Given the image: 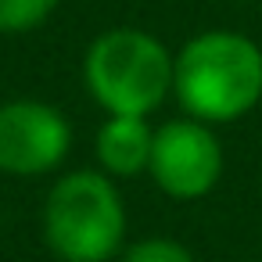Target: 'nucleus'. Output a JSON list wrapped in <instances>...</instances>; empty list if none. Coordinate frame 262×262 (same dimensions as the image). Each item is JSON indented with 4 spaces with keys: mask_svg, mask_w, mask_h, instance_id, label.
<instances>
[{
    "mask_svg": "<svg viewBox=\"0 0 262 262\" xmlns=\"http://www.w3.org/2000/svg\"><path fill=\"white\" fill-rule=\"evenodd\" d=\"M122 262H198L194 251L172 237H144L126 248Z\"/></svg>",
    "mask_w": 262,
    "mask_h": 262,
    "instance_id": "obj_8",
    "label": "nucleus"
},
{
    "mask_svg": "<svg viewBox=\"0 0 262 262\" xmlns=\"http://www.w3.org/2000/svg\"><path fill=\"white\" fill-rule=\"evenodd\" d=\"M126 237V208L101 169L65 172L43 205V241L61 262H108Z\"/></svg>",
    "mask_w": 262,
    "mask_h": 262,
    "instance_id": "obj_3",
    "label": "nucleus"
},
{
    "mask_svg": "<svg viewBox=\"0 0 262 262\" xmlns=\"http://www.w3.org/2000/svg\"><path fill=\"white\" fill-rule=\"evenodd\" d=\"M223 144L208 129V122L169 119L155 129L147 172L162 194L176 201H198L215 190V183L223 180Z\"/></svg>",
    "mask_w": 262,
    "mask_h": 262,
    "instance_id": "obj_4",
    "label": "nucleus"
},
{
    "mask_svg": "<svg viewBox=\"0 0 262 262\" xmlns=\"http://www.w3.org/2000/svg\"><path fill=\"white\" fill-rule=\"evenodd\" d=\"M58 0H0V36H22L43 26Z\"/></svg>",
    "mask_w": 262,
    "mask_h": 262,
    "instance_id": "obj_7",
    "label": "nucleus"
},
{
    "mask_svg": "<svg viewBox=\"0 0 262 262\" xmlns=\"http://www.w3.org/2000/svg\"><path fill=\"white\" fill-rule=\"evenodd\" d=\"M172 94L198 122H237L262 101V47L233 29H205L172 58Z\"/></svg>",
    "mask_w": 262,
    "mask_h": 262,
    "instance_id": "obj_1",
    "label": "nucleus"
},
{
    "mask_svg": "<svg viewBox=\"0 0 262 262\" xmlns=\"http://www.w3.org/2000/svg\"><path fill=\"white\" fill-rule=\"evenodd\" d=\"M151 144H155V129L147 126V119L137 115H108L94 140L97 162L112 180H129L144 172L151 162Z\"/></svg>",
    "mask_w": 262,
    "mask_h": 262,
    "instance_id": "obj_6",
    "label": "nucleus"
},
{
    "mask_svg": "<svg viewBox=\"0 0 262 262\" xmlns=\"http://www.w3.org/2000/svg\"><path fill=\"white\" fill-rule=\"evenodd\" d=\"M169 47L147 29H104L83 58V83L108 115H151L172 94Z\"/></svg>",
    "mask_w": 262,
    "mask_h": 262,
    "instance_id": "obj_2",
    "label": "nucleus"
},
{
    "mask_svg": "<svg viewBox=\"0 0 262 262\" xmlns=\"http://www.w3.org/2000/svg\"><path fill=\"white\" fill-rule=\"evenodd\" d=\"M72 147V126L61 108L47 101L0 104V172L43 176L54 172Z\"/></svg>",
    "mask_w": 262,
    "mask_h": 262,
    "instance_id": "obj_5",
    "label": "nucleus"
}]
</instances>
